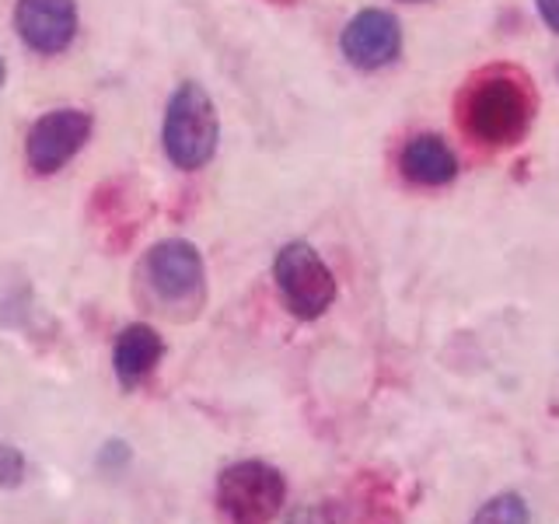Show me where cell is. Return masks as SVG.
I'll return each instance as SVG.
<instances>
[{"label": "cell", "instance_id": "obj_8", "mask_svg": "<svg viewBox=\"0 0 559 524\" xmlns=\"http://www.w3.org/2000/svg\"><path fill=\"white\" fill-rule=\"evenodd\" d=\"M343 57L360 67V70H378L384 63H392L402 49V28L395 22V14L367 8L360 11L354 22L343 28Z\"/></svg>", "mask_w": 559, "mask_h": 524}, {"label": "cell", "instance_id": "obj_3", "mask_svg": "<svg viewBox=\"0 0 559 524\" xmlns=\"http://www.w3.org/2000/svg\"><path fill=\"white\" fill-rule=\"evenodd\" d=\"M273 276L284 305L297 319H319L336 301V279H332L322 255L311 249L308 241H290L276 252Z\"/></svg>", "mask_w": 559, "mask_h": 524}, {"label": "cell", "instance_id": "obj_5", "mask_svg": "<svg viewBox=\"0 0 559 524\" xmlns=\"http://www.w3.org/2000/svg\"><path fill=\"white\" fill-rule=\"evenodd\" d=\"M92 136V116L81 109H52L28 130L25 157L32 171L52 175L74 157Z\"/></svg>", "mask_w": 559, "mask_h": 524}, {"label": "cell", "instance_id": "obj_10", "mask_svg": "<svg viewBox=\"0 0 559 524\" xmlns=\"http://www.w3.org/2000/svg\"><path fill=\"white\" fill-rule=\"evenodd\" d=\"M402 171L419 186H444L459 175V157L444 144V136L419 133L402 151Z\"/></svg>", "mask_w": 559, "mask_h": 524}, {"label": "cell", "instance_id": "obj_11", "mask_svg": "<svg viewBox=\"0 0 559 524\" xmlns=\"http://www.w3.org/2000/svg\"><path fill=\"white\" fill-rule=\"evenodd\" d=\"M532 514H528V503H524L518 493H497L489 497L476 517H472V524H528Z\"/></svg>", "mask_w": 559, "mask_h": 524}, {"label": "cell", "instance_id": "obj_6", "mask_svg": "<svg viewBox=\"0 0 559 524\" xmlns=\"http://www.w3.org/2000/svg\"><path fill=\"white\" fill-rule=\"evenodd\" d=\"M147 279L162 301H192L203 290V259L197 245L182 238H168L154 245L147 255Z\"/></svg>", "mask_w": 559, "mask_h": 524}, {"label": "cell", "instance_id": "obj_14", "mask_svg": "<svg viewBox=\"0 0 559 524\" xmlns=\"http://www.w3.org/2000/svg\"><path fill=\"white\" fill-rule=\"evenodd\" d=\"M535 8L542 14V22L559 35V0H535Z\"/></svg>", "mask_w": 559, "mask_h": 524}, {"label": "cell", "instance_id": "obj_7", "mask_svg": "<svg viewBox=\"0 0 559 524\" xmlns=\"http://www.w3.org/2000/svg\"><path fill=\"white\" fill-rule=\"evenodd\" d=\"M14 25L32 52L57 57L78 35V8L74 0H17Z\"/></svg>", "mask_w": 559, "mask_h": 524}, {"label": "cell", "instance_id": "obj_13", "mask_svg": "<svg viewBox=\"0 0 559 524\" xmlns=\"http://www.w3.org/2000/svg\"><path fill=\"white\" fill-rule=\"evenodd\" d=\"M287 524H336V514H332L325 503H308V507H297L287 517Z\"/></svg>", "mask_w": 559, "mask_h": 524}, {"label": "cell", "instance_id": "obj_9", "mask_svg": "<svg viewBox=\"0 0 559 524\" xmlns=\"http://www.w3.org/2000/svg\"><path fill=\"white\" fill-rule=\"evenodd\" d=\"M165 357V343L151 325H127L112 346V367L122 389H136Z\"/></svg>", "mask_w": 559, "mask_h": 524}, {"label": "cell", "instance_id": "obj_1", "mask_svg": "<svg viewBox=\"0 0 559 524\" xmlns=\"http://www.w3.org/2000/svg\"><path fill=\"white\" fill-rule=\"evenodd\" d=\"M221 122L214 98L203 92V84L186 81L175 87L165 112V154L175 168L197 171L217 151Z\"/></svg>", "mask_w": 559, "mask_h": 524}, {"label": "cell", "instance_id": "obj_4", "mask_svg": "<svg viewBox=\"0 0 559 524\" xmlns=\"http://www.w3.org/2000/svg\"><path fill=\"white\" fill-rule=\"evenodd\" d=\"M528 127V98L514 81H483L468 98V130L483 144H511Z\"/></svg>", "mask_w": 559, "mask_h": 524}, {"label": "cell", "instance_id": "obj_12", "mask_svg": "<svg viewBox=\"0 0 559 524\" xmlns=\"http://www.w3.org/2000/svg\"><path fill=\"white\" fill-rule=\"evenodd\" d=\"M25 479V458L11 444H0V486H17Z\"/></svg>", "mask_w": 559, "mask_h": 524}, {"label": "cell", "instance_id": "obj_15", "mask_svg": "<svg viewBox=\"0 0 559 524\" xmlns=\"http://www.w3.org/2000/svg\"><path fill=\"white\" fill-rule=\"evenodd\" d=\"M0 84H4V63H0Z\"/></svg>", "mask_w": 559, "mask_h": 524}, {"label": "cell", "instance_id": "obj_2", "mask_svg": "<svg viewBox=\"0 0 559 524\" xmlns=\"http://www.w3.org/2000/svg\"><path fill=\"white\" fill-rule=\"evenodd\" d=\"M287 500V483L280 468L266 462H235L217 479V503L231 524H270Z\"/></svg>", "mask_w": 559, "mask_h": 524}]
</instances>
